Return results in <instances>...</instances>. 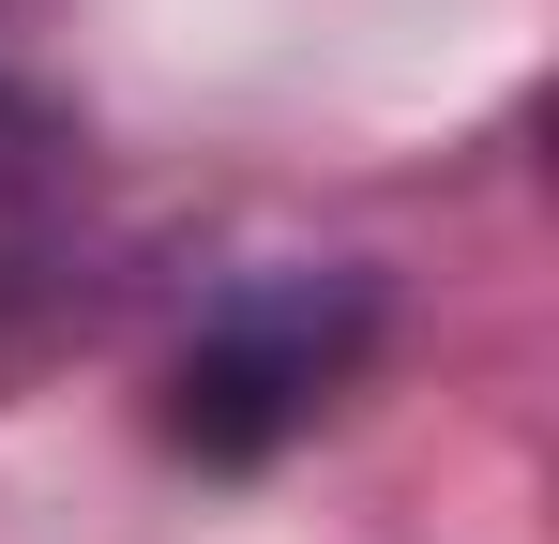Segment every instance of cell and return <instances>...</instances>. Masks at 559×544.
Wrapping results in <instances>:
<instances>
[{"label": "cell", "mask_w": 559, "mask_h": 544, "mask_svg": "<svg viewBox=\"0 0 559 544\" xmlns=\"http://www.w3.org/2000/svg\"><path fill=\"white\" fill-rule=\"evenodd\" d=\"M378 348V287L364 272H258L197 318V348L167 363V439L197 469H258L273 439H302Z\"/></svg>", "instance_id": "obj_1"}, {"label": "cell", "mask_w": 559, "mask_h": 544, "mask_svg": "<svg viewBox=\"0 0 559 544\" xmlns=\"http://www.w3.org/2000/svg\"><path fill=\"white\" fill-rule=\"evenodd\" d=\"M46 121L31 106H0V258H31V227H46Z\"/></svg>", "instance_id": "obj_2"}]
</instances>
